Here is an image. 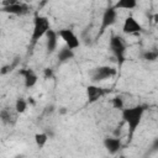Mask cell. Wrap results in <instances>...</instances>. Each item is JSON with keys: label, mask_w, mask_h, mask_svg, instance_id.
<instances>
[{"label": "cell", "mask_w": 158, "mask_h": 158, "mask_svg": "<svg viewBox=\"0 0 158 158\" xmlns=\"http://www.w3.org/2000/svg\"><path fill=\"white\" fill-rule=\"evenodd\" d=\"M57 58H58V60H59L60 63L68 62V60H70V59L74 58V51L70 49V48H68L67 46H64V47H62V48L58 51Z\"/></svg>", "instance_id": "14"}, {"label": "cell", "mask_w": 158, "mask_h": 158, "mask_svg": "<svg viewBox=\"0 0 158 158\" xmlns=\"http://www.w3.org/2000/svg\"><path fill=\"white\" fill-rule=\"evenodd\" d=\"M116 75V69L110 65H99L90 72V78L94 83L107 80Z\"/></svg>", "instance_id": "4"}, {"label": "cell", "mask_w": 158, "mask_h": 158, "mask_svg": "<svg viewBox=\"0 0 158 158\" xmlns=\"http://www.w3.org/2000/svg\"><path fill=\"white\" fill-rule=\"evenodd\" d=\"M137 6V0H117L114 4L116 10H132Z\"/></svg>", "instance_id": "15"}, {"label": "cell", "mask_w": 158, "mask_h": 158, "mask_svg": "<svg viewBox=\"0 0 158 158\" xmlns=\"http://www.w3.org/2000/svg\"><path fill=\"white\" fill-rule=\"evenodd\" d=\"M43 74H44V78H52L53 77V70L52 69H49V68H46L44 70H43Z\"/></svg>", "instance_id": "22"}, {"label": "cell", "mask_w": 158, "mask_h": 158, "mask_svg": "<svg viewBox=\"0 0 158 158\" xmlns=\"http://www.w3.org/2000/svg\"><path fill=\"white\" fill-rule=\"evenodd\" d=\"M20 75H22L23 78V85L25 88L30 89V88H33L37 81H38V75L37 73L31 69V68H25V69H21L20 70Z\"/></svg>", "instance_id": "10"}, {"label": "cell", "mask_w": 158, "mask_h": 158, "mask_svg": "<svg viewBox=\"0 0 158 158\" xmlns=\"http://www.w3.org/2000/svg\"><path fill=\"white\" fill-rule=\"evenodd\" d=\"M102 144L110 154H116L122 148V141L120 137H105Z\"/></svg>", "instance_id": "11"}, {"label": "cell", "mask_w": 158, "mask_h": 158, "mask_svg": "<svg viewBox=\"0 0 158 158\" xmlns=\"http://www.w3.org/2000/svg\"><path fill=\"white\" fill-rule=\"evenodd\" d=\"M144 106L142 105H136L131 107H123L121 110V118L126 123L127 130H128V139H132L136 130L142 122L143 115H144Z\"/></svg>", "instance_id": "1"}, {"label": "cell", "mask_w": 158, "mask_h": 158, "mask_svg": "<svg viewBox=\"0 0 158 158\" xmlns=\"http://www.w3.org/2000/svg\"><path fill=\"white\" fill-rule=\"evenodd\" d=\"M105 90L104 88L99 86V85H95V84H91L89 86H86V98H88V101L89 102H95L98 101L100 98H102L105 95Z\"/></svg>", "instance_id": "12"}, {"label": "cell", "mask_w": 158, "mask_h": 158, "mask_svg": "<svg viewBox=\"0 0 158 158\" xmlns=\"http://www.w3.org/2000/svg\"><path fill=\"white\" fill-rule=\"evenodd\" d=\"M30 6L25 2H16V4H12V5H7V6H1L0 7V11L1 12H5V14H9V15H14V16H22V15H26L28 11H30Z\"/></svg>", "instance_id": "8"}, {"label": "cell", "mask_w": 158, "mask_h": 158, "mask_svg": "<svg viewBox=\"0 0 158 158\" xmlns=\"http://www.w3.org/2000/svg\"><path fill=\"white\" fill-rule=\"evenodd\" d=\"M126 42L125 40L118 36V35H112L110 37V41H109V49L111 51V53L114 54V57L117 59V63H118V67L122 65V63L125 62L126 59Z\"/></svg>", "instance_id": "3"}, {"label": "cell", "mask_w": 158, "mask_h": 158, "mask_svg": "<svg viewBox=\"0 0 158 158\" xmlns=\"http://www.w3.org/2000/svg\"><path fill=\"white\" fill-rule=\"evenodd\" d=\"M117 21V10L114 9V6L107 7L102 16H101V22H100V31L99 35H102L109 27H111L112 25H115Z\"/></svg>", "instance_id": "6"}, {"label": "cell", "mask_w": 158, "mask_h": 158, "mask_svg": "<svg viewBox=\"0 0 158 158\" xmlns=\"http://www.w3.org/2000/svg\"><path fill=\"white\" fill-rule=\"evenodd\" d=\"M49 28H51L49 19L47 16H44V15L36 14L35 17H33V26H32L31 40H30L31 47L36 46V43L46 36V33L48 32Z\"/></svg>", "instance_id": "2"}, {"label": "cell", "mask_w": 158, "mask_h": 158, "mask_svg": "<svg viewBox=\"0 0 158 158\" xmlns=\"http://www.w3.org/2000/svg\"><path fill=\"white\" fill-rule=\"evenodd\" d=\"M44 37H46V49H47V52L53 53L58 47V38H59L58 33L54 30L49 28Z\"/></svg>", "instance_id": "13"}, {"label": "cell", "mask_w": 158, "mask_h": 158, "mask_svg": "<svg viewBox=\"0 0 158 158\" xmlns=\"http://www.w3.org/2000/svg\"><path fill=\"white\" fill-rule=\"evenodd\" d=\"M12 68H14V64H7V65H4L1 69H0V74L1 75H4V74H6V73H9V72H11L12 70Z\"/></svg>", "instance_id": "20"}, {"label": "cell", "mask_w": 158, "mask_h": 158, "mask_svg": "<svg viewBox=\"0 0 158 158\" xmlns=\"http://www.w3.org/2000/svg\"><path fill=\"white\" fill-rule=\"evenodd\" d=\"M111 105H112V107H114V109H116V110H120V111H121V110L125 107V102H123L122 96H120V95L114 96V98H112V100H111Z\"/></svg>", "instance_id": "19"}, {"label": "cell", "mask_w": 158, "mask_h": 158, "mask_svg": "<svg viewBox=\"0 0 158 158\" xmlns=\"http://www.w3.org/2000/svg\"><path fill=\"white\" fill-rule=\"evenodd\" d=\"M20 0H1V6H7V5H12L19 2Z\"/></svg>", "instance_id": "21"}, {"label": "cell", "mask_w": 158, "mask_h": 158, "mask_svg": "<svg viewBox=\"0 0 158 158\" xmlns=\"http://www.w3.org/2000/svg\"><path fill=\"white\" fill-rule=\"evenodd\" d=\"M143 31L142 25L138 22V20L131 15L126 16L122 23V32L125 35H137Z\"/></svg>", "instance_id": "7"}, {"label": "cell", "mask_w": 158, "mask_h": 158, "mask_svg": "<svg viewBox=\"0 0 158 158\" xmlns=\"http://www.w3.org/2000/svg\"><path fill=\"white\" fill-rule=\"evenodd\" d=\"M57 33H58V36L60 37V40L64 42V44L68 48L74 51V49L80 47V40H79V37L75 35V32L73 30H70V28H62Z\"/></svg>", "instance_id": "5"}, {"label": "cell", "mask_w": 158, "mask_h": 158, "mask_svg": "<svg viewBox=\"0 0 158 158\" xmlns=\"http://www.w3.org/2000/svg\"><path fill=\"white\" fill-rule=\"evenodd\" d=\"M33 141L38 148H43L48 142V135L46 132H37L33 136Z\"/></svg>", "instance_id": "16"}, {"label": "cell", "mask_w": 158, "mask_h": 158, "mask_svg": "<svg viewBox=\"0 0 158 158\" xmlns=\"http://www.w3.org/2000/svg\"><path fill=\"white\" fill-rule=\"evenodd\" d=\"M17 118H19V114L15 110V107L7 106L0 111V120L6 126H14L17 122Z\"/></svg>", "instance_id": "9"}, {"label": "cell", "mask_w": 158, "mask_h": 158, "mask_svg": "<svg viewBox=\"0 0 158 158\" xmlns=\"http://www.w3.org/2000/svg\"><path fill=\"white\" fill-rule=\"evenodd\" d=\"M158 58V52L156 49H148L142 53V59L146 62H154Z\"/></svg>", "instance_id": "18"}, {"label": "cell", "mask_w": 158, "mask_h": 158, "mask_svg": "<svg viewBox=\"0 0 158 158\" xmlns=\"http://www.w3.org/2000/svg\"><path fill=\"white\" fill-rule=\"evenodd\" d=\"M14 107H15V110L17 111V114L21 115V114L26 112V110H27V107H28V102H27V100H25L23 98H17V99L15 100Z\"/></svg>", "instance_id": "17"}]
</instances>
